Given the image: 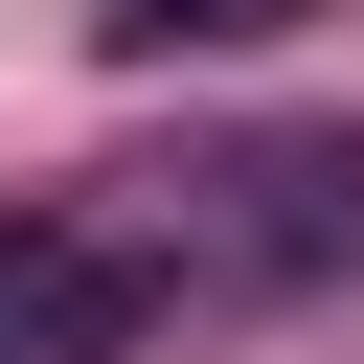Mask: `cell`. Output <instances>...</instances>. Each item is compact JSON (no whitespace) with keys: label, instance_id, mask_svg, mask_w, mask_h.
Returning <instances> with one entry per match:
<instances>
[{"label":"cell","instance_id":"cell-1","mask_svg":"<svg viewBox=\"0 0 364 364\" xmlns=\"http://www.w3.org/2000/svg\"><path fill=\"white\" fill-rule=\"evenodd\" d=\"M136 250H159V296H296L364 250V136H228V159H182V205H136Z\"/></svg>","mask_w":364,"mask_h":364},{"label":"cell","instance_id":"cell-2","mask_svg":"<svg viewBox=\"0 0 364 364\" xmlns=\"http://www.w3.org/2000/svg\"><path fill=\"white\" fill-rule=\"evenodd\" d=\"M136 318H159V250L114 205H23L0 228V364H114Z\"/></svg>","mask_w":364,"mask_h":364},{"label":"cell","instance_id":"cell-3","mask_svg":"<svg viewBox=\"0 0 364 364\" xmlns=\"http://www.w3.org/2000/svg\"><path fill=\"white\" fill-rule=\"evenodd\" d=\"M250 23H296V0H114V46H250Z\"/></svg>","mask_w":364,"mask_h":364}]
</instances>
